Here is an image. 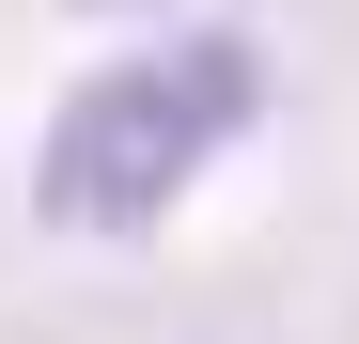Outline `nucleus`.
I'll list each match as a JSON object with an SVG mask.
<instances>
[{
	"label": "nucleus",
	"mask_w": 359,
	"mask_h": 344,
	"mask_svg": "<svg viewBox=\"0 0 359 344\" xmlns=\"http://www.w3.org/2000/svg\"><path fill=\"white\" fill-rule=\"evenodd\" d=\"M266 126V47L250 32H156V47H109L94 79L47 94V141H32V219L47 235H156L203 172Z\"/></svg>",
	"instance_id": "1"
}]
</instances>
